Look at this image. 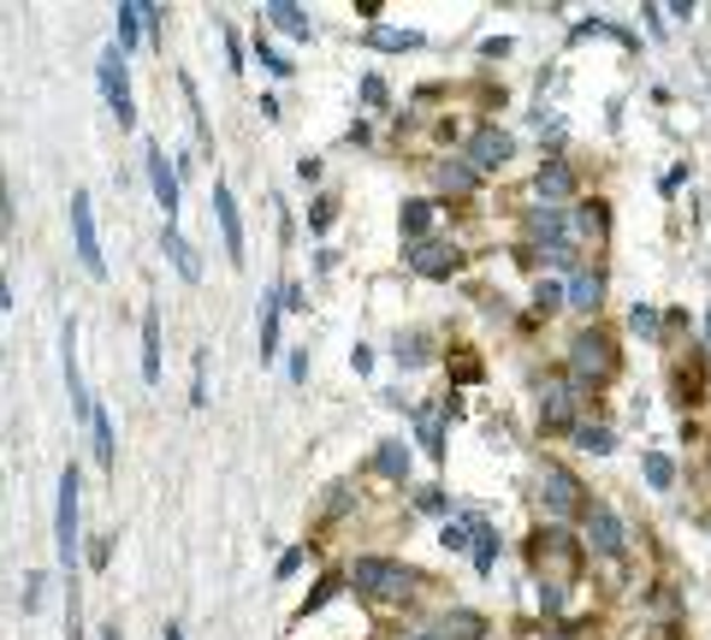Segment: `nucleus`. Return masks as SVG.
<instances>
[{
  "mask_svg": "<svg viewBox=\"0 0 711 640\" xmlns=\"http://www.w3.org/2000/svg\"><path fill=\"white\" fill-rule=\"evenodd\" d=\"M368 42H374V48H415L421 37H415V30H374Z\"/></svg>",
  "mask_w": 711,
  "mask_h": 640,
  "instance_id": "obj_34",
  "label": "nucleus"
},
{
  "mask_svg": "<svg viewBox=\"0 0 711 640\" xmlns=\"http://www.w3.org/2000/svg\"><path fill=\"white\" fill-rule=\"evenodd\" d=\"M611 374H617V344L605 338L599 326L569 338V379H576V386H605Z\"/></svg>",
  "mask_w": 711,
  "mask_h": 640,
  "instance_id": "obj_1",
  "label": "nucleus"
},
{
  "mask_svg": "<svg viewBox=\"0 0 711 640\" xmlns=\"http://www.w3.org/2000/svg\"><path fill=\"white\" fill-rule=\"evenodd\" d=\"M415 505H421L427 516H445V510H450V498H445L439 487H427V492H415Z\"/></svg>",
  "mask_w": 711,
  "mask_h": 640,
  "instance_id": "obj_37",
  "label": "nucleus"
},
{
  "mask_svg": "<svg viewBox=\"0 0 711 640\" xmlns=\"http://www.w3.org/2000/svg\"><path fill=\"white\" fill-rule=\"evenodd\" d=\"M280 297H273V303H262V362L267 356H280Z\"/></svg>",
  "mask_w": 711,
  "mask_h": 640,
  "instance_id": "obj_30",
  "label": "nucleus"
},
{
  "mask_svg": "<svg viewBox=\"0 0 711 640\" xmlns=\"http://www.w3.org/2000/svg\"><path fill=\"white\" fill-rule=\"evenodd\" d=\"M528 232H534V237H551V244H563L569 214H563L558 202H540V207H528Z\"/></svg>",
  "mask_w": 711,
  "mask_h": 640,
  "instance_id": "obj_16",
  "label": "nucleus"
},
{
  "mask_svg": "<svg viewBox=\"0 0 711 640\" xmlns=\"http://www.w3.org/2000/svg\"><path fill=\"white\" fill-rule=\"evenodd\" d=\"M161 640H184V629H179V622H166V634Z\"/></svg>",
  "mask_w": 711,
  "mask_h": 640,
  "instance_id": "obj_46",
  "label": "nucleus"
},
{
  "mask_svg": "<svg viewBox=\"0 0 711 640\" xmlns=\"http://www.w3.org/2000/svg\"><path fill=\"white\" fill-rule=\"evenodd\" d=\"M576 445H581V451H593V457H611L617 451V439H611V427H605V421H581L576 427Z\"/></svg>",
  "mask_w": 711,
  "mask_h": 640,
  "instance_id": "obj_25",
  "label": "nucleus"
},
{
  "mask_svg": "<svg viewBox=\"0 0 711 640\" xmlns=\"http://www.w3.org/2000/svg\"><path fill=\"white\" fill-rule=\"evenodd\" d=\"M60 344H65V392H72V415H78V421H95V404H90V392H83V374H78V326H72V321H65Z\"/></svg>",
  "mask_w": 711,
  "mask_h": 640,
  "instance_id": "obj_13",
  "label": "nucleus"
},
{
  "mask_svg": "<svg viewBox=\"0 0 711 640\" xmlns=\"http://www.w3.org/2000/svg\"><path fill=\"white\" fill-rule=\"evenodd\" d=\"M333 214H338V202H333V196H321V202H315V214H308V226L326 232V226H333Z\"/></svg>",
  "mask_w": 711,
  "mask_h": 640,
  "instance_id": "obj_38",
  "label": "nucleus"
},
{
  "mask_svg": "<svg viewBox=\"0 0 711 640\" xmlns=\"http://www.w3.org/2000/svg\"><path fill=\"white\" fill-rule=\"evenodd\" d=\"M392 356L404 362V368H427V362H433V338L427 333H397V351Z\"/></svg>",
  "mask_w": 711,
  "mask_h": 640,
  "instance_id": "obj_22",
  "label": "nucleus"
},
{
  "mask_svg": "<svg viewBox=\"0 0 711 640\" xmlns=\"http://www.w3.org/2000/svg\"><path fill=\"white\" fill-rule=\"evenodd\" d=\"M297 179H303V184L321 179V161H315V154H303V161H297Z\"/></svg>",
  "mask_w": 711,
  "mask_h": 640,
  "instance_id": "obj_43",
  "label": "nucleus"
},
{
  "mask_svg": "<svg viewBox=\"0 0 711 640\" xmlns=\"http://www.w3.org/2000/svg\"><path fill=\"white\" fill-rule=\"evenodd\" d=\"M409 267L421 273V280H450V273L463 267V255L450 244H433V237H427V244H409Z\"/></svg>",
  "mask_w": 711,
  "mask_h": 640,
  "instance_id": "obj_12",
  "label": "nucleus"
},
{
  "mask_svg": "<svg viewBox=\"0 0 711 640\" xmlns=\"http://www.w3.org/2000/svg\"><path fill=\"white\" fill-rule=\"evenodd\" d=\"M576 379H546V392H540V421L551 427V434H563V427H569V434H576Z\"/></svg>",
  "mask_w": 711,
  "mask_h": 640,
  "instance_id": "obj_8",
  "label": "nucleus"
},
{
  "mask_svg": "<svg viewBox=\"0 0 711 640\" xmlns=\"http://www.w3.org/2000/svg\"><path fill=\"white\" fill-rule=\"evenodd\" d=\"M262 19H273V30H285V37H297V42H308V37H315L308 12H303V7H291V0H273V7L262 12Z\"/></svg>",
  "mask_w": 711,
  "mask_h": 640,
  "instance_id": "obj_15",
  "label": "nucleus"
},
{
  "mask_svg": "<svg viewBox=\"0 0 711 640\" xmlns=\"http://www.w3.org/2000/svg\"><path fill=\"white\" fill-rule=\"evenodd\" d=\"M78 492H83L78 469H65L60 475V505H54V546H60L65 569H78Z\"/></svg>",
  "mask_w": 711,
  "mask_h": 640,
  "instance_id": "obj_4",
  "label": "nucleus"
},
{
  "mask_svg": "<svg viewBox=\"0 0 711 640\" xmlns=\"http://www.w3.org/2000/svg\"><path fill=\"white\" fill-rule=\"evenodd\" d=\"M640 475H647V487H652V492H670V480H676V463H670L664 451H647V457H640Z\"/></svg>",
  "mask_w": 711,
  "mask_h": 640,
  "instance_id": "obj_26",
  "label": "nucleus"
},
{
  "mask_svg": "<svg viewBox=\"0 0 711 640\" xmlns=\"http://www.w3.org/2000/svg\"><path fill=\"white\" fill-rule=\"evenodd\" d=\"M362 101H368V108H386V83H379V78H362Z\"/></svg>",
  "mask_w": 711,
  "mask_h": 640,
  "instance_id": "obj_41",
  "label": "nucleus"
},
{
  "mask_svg": "<svg viewBox=\"0 0 711 640\" xmlns=\"http://www.w3.org/2000/svg\"><path fill=\"white\" fill-rule=\"evenodd\" d=\"M439 629L450 640H487V617H480V611H445Z\"/></svg>",
  "mask_w": 711,
  "mask_h": 640,
  "instance_id": "obj_21",
  "label": "nucleus"
},
{
  "mask_svg": "<svg viewBox=\"0 0 711 640\" xmlns=\"http://www.w3.org/2000/svg\"><path fill=\"white\" fill-rule=\"evenodd\" d=\"M409 640H450V634H445V629H415Z\"/></svg>",
  "mask_w": 711,
  "mask_h": 640,
  "instance_id": "obj_45",
  "label": "nucleus"
},
{
  "mask_svg": "<svg viewBox=\"0 0 711 640\" xmlns=\"http://www.w3.org/2000/svg\"><path fill=\"white\" fill-rule=\"evenodd\" d=\"M136 30H143V7H136V0H125V7H119V54H125V48H136Z\"/></svg>",
  "mask_w": 711,
  "mask_h": 640,
  "instance_id": "obj_31",
  "label": "nucleus"
},
{
  "mask_svg": "<svg viewBox=\"0 0 711 640\" xmlns=\"http://www.w3.org/2000/svg\"><path fill=\"white\" fill-rule=\"evenodd\" d=\"M143 379L154 386V379H161V315H143Z\"/></svg>",
  "mask_w": 711,
  "mask_h": 640,
  "instance_id": "obj_19",
  "label": "nucleus"
},
{
  "mask_svg": "<svg viewBox=\"0 0 711 640\" xmlns=\"http://www.w3.org/2000/svg\"><path fill=\"white\" fill-rule=\"evenodd\" d=\"M433 179H439V190H450V196H468V190L480 184V172L468 161H439V166H433Z\"/></svg>",
  "mask_w": 711,
  "mask_h": 640,
  "instance_id": "obj_17",
  "label": "nucleus"
},
{
  "mask_svg": "<svg viewBox=\"0 0 711 640\" xmlns=\"http://www.w3.org/2000/svg\"><path fill=\"white\" fill-rule=\"evenodd\" d=\"M95 78H101V95H108V113L119 119V125H131L136 119V101H131V78H125V54L119 48H108L95 65Z\"/></svg>",
  "mask_w": 711,
  "mask_h": 640,
  "instance_id": "obj_5",
  "label": "nucleus"
},
{
  "mask_svg": "<svg viewBox=\"0 0 711 640\" xmlns=\"http://www.w3.org/2000/svg\"><path fill=\"white\" fill-rule=\"evenodd\" d=\"M587 540H593L599 558H622V522L611 505H587Z\"/></svg>",
  "mask_w": 711,
  "mask_h": 640,
  "instance_id": "obj_11",
  "label": "nucleus"
},
{
  "mask_svg": "<svg viewBox=\"0 0 711 640\" xmlns=\"http://www.w3.org/2000/svg\"><path fill=\"white\" fill-rule=\"evenodd\" d=\"M374 469L386 475V480H404V475H409V451H404V439H379Z\"/></svg>",
  "mask_w": 711,
  "mask_h": 640,
  "instance_id": "obj_20",
  "label": "nucleus"
},
{
  "mask_svg": "<svg viewBox=\"0 0 711 640\" xmlns=\"http://www.w3.org/2000/svg\"><path fill=\"white\" fill-rule=\"evenodd\" d=\"M427 226H433V202H404V237L409 244H427Z\"/></svg>",
  "mask_w": 711,
  "mask_h": 640,
  "instance_id": "obj_28",
  "label": "nucleus"
},
{
  "mask_svg": "<svg viewBox=\"0 0 711 640\" xmlns=\"http://www.w3.org/2000/svg\"><path fill=\"white\" fill-rule=\"evenodd\" d=\"M143 166H149V184H154V202H161L166 226H179V172L166 166L161 143H149V149H143Z\"/></svg>",
  "mask_w": 711,
  "mask_h": 640,
  "instance_id": "obj_9",
  "label": "nucleus"
},
{
  "mask_svg": "<svg viewBox=\"0 0 711 640\" xmlns=\"http://www.w3.org/2000/svg\"><path fill=\"white\" fill-rule=\"evenodd\" d=\"M551 640H569V629H551Z\"/></svg>",
  "mask_w": 711,
  "mask_h": 640,
  "instance_id": "obj_48",
  "label": "nucleus"
},
{
  "mask_svg": "<svg viewBox=\"0 0 711 640\" xmlns=\"http://www.w3.org/2000/svg\"><path fill=\"white\" fill-rule=\"evenodd\" d=\"M534 303H540V308H569V291H558V285H534Z\"/></svg>",
  "mask_w": 711,
  "mask_h": 640,
  "instance_id": "obj_35",
  "label": "nucleus"
},
{
  "mask_svg": "<svg viewBox=\"0 0 711 640\" xmlns=\"http://www.w3.org/2000/svg\"><path fill=\"white\" fill-rule=\"evenodd\" d=\"M101 640H119V622H113V629H101Z\"/></svg>",
  "mask_w": 711,
  "mask_h": 640,
  "instance_id": "obj_47",
  "label": "nucleus"
},
{
  "mask_svg": "<svg viewBox=\"0 0 711 640\" xmlns=\"http://www.w3.org/2000/svg\"><path fill=\"white\" fill-rule=\"evenodd\" d=\"M510 154H516V136H510V131L480 125L475 136H468V154H463V161L475 166V172H505V166H510Z\"/></svg>",
  "mask_w": 711,
  "mask_h": 640,
  "instance_id": "obj_6",
  "label": "nucleus"
},
{
  "mask_svg": "<svg viewBox=\"0 0 711 640\" xmlns=\"http://www.w3.org/2000/svg\"><path fill=\"white\" fill-rule=\"evenodd\" d=\"M19 605H24V617L37 611V605H42V576H30V581H24V593H19Z\"/></svg>",
  "mask_w": 711,
  "mask_h": 640,
  "instance_id": "obj_40",
  "label": "nucleus"
},
{
  "mask_svg": "<svg viewBox=\"0 0 711 640\" xmlns=\"http://www.w3.org/2000/svg\"><path fill=\"white\" fill-rule=\"evenodd\" d=\"M90 439H95V463H101V469H113V421H108V409H95Z\"/></svg>",
  "mask_w": 711,
  "mask_h": 640,
  "instance_id": "obj_29",
  "label": "nucleus"
},
{
  "mask_svg": "<svg viewBox=\"0 0 711 640\" xmlns=\"http://www.w3.org/2000/svg\"><path fill=\"white\" fill-rule=\"evenodd\" d=\"M540 605H546V611H558V605H563V587L546 581V587H540Z\"/></svg>",
  "mask_w": 711,
  "mask_h": 640,
  "instance_id": "obj_44",
  "label": "nucleus"
},
{
  "mask_svg": "<svg viewBox=\"0 0 711 640\" xmlns=\"http://www.w3.org/2000/svg\"><path fill=\"white\" fill-rule=\"evenodd\" d=\"M492 563H498V534L487 516H475V569L480 576H492Z\"/></svg>",
  "mask_w": 711,
  "mask_h": 640,
  "instance_id": "obj_23",
  "label": "nucleus"
},
{
  "mask_svg": "<svg viewBox=\"0 0 711 640\" xmlns=\"http://www.w3.org/2000/svg\"><path fill=\"white\" fill-rule=\"evenodd\" d=\"M214 220H220V237H225V262L244 267V220H237V202L225 184H214Z\"/></svg>",
  "mask_w": 711,
  "mask_h": 640,
  "instance_id": "obj_10",
  "label": "nucleus"
},
{
  "mask_svg": "<svg viewBox=\"0 0 711 640\" xmlns=\"http://www.w3.org/2000/svg\"><path fill=\"white\" fill-rule=\"evenodd\" d=\"M333 593H338V576H326V581L315 587V593H308V605H303V617H308V611H321V605L333 599Z\"/></svg>",
  "mask_w": 711,
  "mask_h": 640,
  "instance_id": "obj_39",
  "label": "nucleus"
},
{
  "mask_svg": "<svg viewBox=\"0 0 711 640\" xmlns=\"http://www.w3.org/2000/svg\"><path fill=\"white\" fill-rule=\"evenodd\" d=\"M161 244H166V255H172V267H179L184 280L196 285V280H202V262H196V250H190L184 237H179V226H166V232H161Z\"/></svg>",
  "mask_w": 711,
  "mask_h": 640,
  "instance_id": "obj_18",
  "label": "nucleus"
},
{
  "mask_svg": "<svg viewBox=\"0 0 711 640\" xmlns=\"http://www.w3.org/2000/svg\"><path fill=\"white\" fill-rule=\"evenodd\" d=\"M629 321H634V333H658V308H647V303H640Z\"/></svg>",
  "mask_w": 711,
  "mask_h": 640,
  "instance_id": "obj_42",
  "label": "nucleus"
},
{
  "mask_svg": "<svg viewBox=\"0 0 711 640\" xmlns=\"http://www.w3.org/2000/svg\"><path fill=\"white\" fill-rule=\"evenodd\" d=\"M534 190H540L546 202H558V196H569V190H576V179H569V166H563V161H551V166H540Z\"/></svg>",
  "mask_w": 711,
  "mask_h": 640,
  "instance_id": "obj_24",
  "label": "nucleus"
},
{
  "mask_svg": "<svg viewBox=\"0 0 711 640\" xmlns=\"http://www.w3.org/2000/svg\"><path fill=\"white\" fill-rule=\"evenodd\" d=\"M534 255H540L546 267H576V244H546V250H534ZM576 273H581V267H576Z\"/></svg>",
  "mask_w": 711,
  "mask_h": 640,
  "instance_id": "obj_33",
  "label": "nucleus"
},
{
  "mask_svg": "<svg viewBox=\"0 0 711 640\" xmlns=\"http://www.w3.org/2000/svg\"><path fill=\"white\" fill-rule=\"evenodd\" d=\"M72 237H78V262L95 273H108V262H101V237H95V214H90V190H72Z\"/></svg>",
  "mask_w": 711,
  "mask_h": 640,
  "instance_id": "obj_7",
  "label": "nucleus"
},
{
  "mask_svg": "<svg viewBox=\"0 0 711 640\" xmlns=\"http://www.w3.org/2000/svg\"><path fill=\"white\" fill-rule=\"evenodd\" d=\"M351 587H356V593H368V599H404L415 587V576L397 558H356L351 563Z\"/></svg>",
  "mask_w": 711,
  "mask_h": 640,
  "instance_id": "obj_2",
  "label": "nucleus"
},
{
  "mask_svg": "<svg viewBox=\"0 0 711 640\" xmlns=\"http://www.w3.org/2000/svg\"><path fill=\"white\" fill-rule=\"evenodd\" d=\"M705 338H711V315H705Z\"/></svg>",
  "mask_w": 711,
  "mask_h": 640,
  "instance_id": "obj_49",
  "label": "nucleus"
},
{
  "mask_svg": "<svg viewBox=\"0 0 711 640\" xmlns=\"http://www.w3.org/2000/svg\"><path fill=\"white\" fill-rule=\"evenodd\" d=\"M605 226H611V214H605V202H581V214H576V232H581V237H599Z\"/></svg>",
  "mask_w": 711,
  "mask_h": 640,
  "instance_id": "obj_32",
  "label": "nucleus"
},
{
  "mask_svg": "<svg viewBox=\"0 0 711 640\" xmlns=\"http://www.w3.org/2000/svg\"><path fill=\"white\" fill-rule=\"evenodd\" d=\"M599 303H605V273L581 267L576 280H569V308H576V315H599Z\"/></svg>",
  "mask_w": 711,
  "mask_h": 640,
  "instance_id": "obj_14",
  "label": "nucleus"
},
{
  "mask_svg": "<svg viewBox=\"0 0 711 640\" xmlns=\"http://www.w3.org/2000/svg\"><path fill=\"white\" fill-rule=\"evenodd\" d=\"M255 60H262L267 72H273V78H285V72H291V60H285V54H273L267 42H255Z\"/></svg>",
  "mask_w": 711,
  "mask_h": 640,
  "instance_id": "obj_36",
  "label": "nucleus"
},
{
  "mask_svg": "<svg viewBox=\"0 0 711 640\" xmlns=\"http://www.w3.org/2000/svg\"><path fill=\"white\" fill-rule=\"evenodd\" d=\"M415 421H421V445H427V457H445V409H421Z\"/></svg>",
  "mask_w": 711,
  "mask_h": 640,
  "instance_id": "obj_27",
  "label": "nucleus"
},
{
  "mask_svg": "<svg viewBox=\"0 0 711 640\" xmlns=\"http://www.w3.org/2000/svg\"><path fill=\"white\" fill-rule=\"evenodd\" d=\"M540 510L551 522H569V516H587V498H581V480L563 469V463H546L540 469Z\"/></svg>",
  "mask_w": 711,
  "mask_h": 640,
  "instance_id": "obj_3",
  "label": "nucleus"
}]
</instances>
